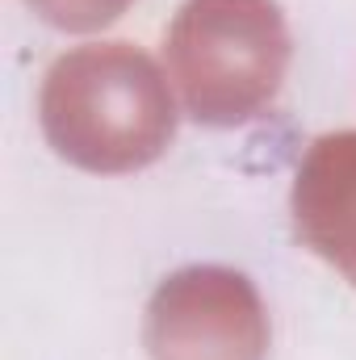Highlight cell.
<instances>
[{
    "instance_id": "obj_1",
    "label": "cell",
    "mask_w": 356,
    "mask_h": 360,
    "mask_svg": "<svg viewBox=\"0 0 356 360\" xmlns=\"http://www.w3.org/2000/svg\"><path fill=\"white\" fill-rule=\"evenodd\" d=\"M38 117L55 155L101 176L139 172L177 139L172 89L130 42H92L59 55L42 76Z\"/></svg>"
},
{
    "instance_id": "obj_2",
    "label": "cell",
    "mask_w": 356,
    "mask_h": 360,
    "mask_svg": "<svg viewBox=\"0 0 356 360\" xmlns=\"http://www.w3.org/2000/svg\"><path fill=\"white\" fill-rule=\"evenodd\" d=\"M289 55L276 0H184L164 38L168 80L201 126L260 117L285 84Z\"/></svg>"
},
{
    "instance_id": "obj_3",
    "label": "cell",
    "mask_w": 356,
    "mask_h": 360,
    "mask_svg": "<svg viewBox=\"0 0 356 360\" xmlns=\"http://www.w3.org/2000/svg\"><path fill=\"white\" fill-rule=\"evenodd\" d=\"M143 340L151 360H265L268 314L243 272L197 264L155 289Z\"/></svg>"
},
{
    "instance_id": "obj_4",
    "label": "cell",
    "mask_w": 356,
    "mask_h": 360,
    "mask_svg": "<svg viewBox=\"0 0 356 360\" xmlns=\"http://www.w3.org/2000/svg\"><path fill=\"white\" fill-rule=\"evenodd\" d=\"M289 205L298 239L356 285V130L310 143Z\"/></svg>"
},
{
    "instance_id": "obj_5",
    "label": "cell",
    "mask_w": 356,
    "mask_h": 360,
    "mask_svg": "<svg viewBox=\"0 0 356 360\" xmlns=\"http://www.w3.org/2000/svg\"><path fill=\"white\" fill-rule=\"evenodd\" d=\"M46 25L68 30V34H89L109 21H117L134 0H25Z\"/></svg>"
}]
</instances>
